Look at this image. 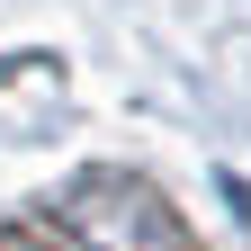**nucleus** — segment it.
Here are the masks:
<instances>
[{
  "label": "nucleus",
  "instance_id": "2",
  "mask_svg": "<svg viewBox=\"0 0 251 251\" xmlns=\"http://www.w3.org/2000/svg\"><path fill=\"white\" fill-rule=\"evenodd\" d=\"M0 251H45V233H0Z\"/></svg>",
  "mask_w": 251,
  "mask_h": 251
},
{
  "label": "nucleus",
  "instance_id": "1",
  "mask_svg": "<svg viewBox=\"0 0 251 251\" xmlns=\"http://www.w3.org/2000/svg\"><path fill=\"white\" fill-rule=\"evenodd\" d=\"M72 225L99 242V251H179V225H171V206L152 198L144 179H117V171H90L72 188Z\"/></svg>",
  "mask_w": 251,
  "mask_h": 251
},
{
  "label": "nucleus",
  "instance_id": "3",
  "mask_svg": "<svg viewBox=\"0 0 251 251\" xmlns=\"http://www.w3.org/2000/svg\"><path fill=\"white\" fill-rule=\"evenodd\" d=\"M0 72H9V63H0Z\"/></svg>",
  "mask_w": 251,
  "mask_h": 251
}]
</instances>
